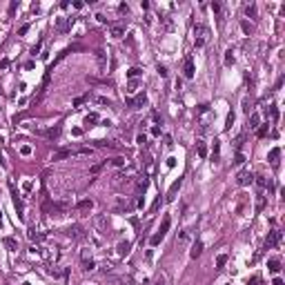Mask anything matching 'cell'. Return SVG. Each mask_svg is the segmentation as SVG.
<instances>
[{
    "label": "cell",
    "instance_id": "cell-1",
    "mask_svg": "<svg viewBox=\"0 0 285 285\" xmlns=\"http://www.w3.org/2000/svg\"><path fill=\"white\" fill-rule=\"evenodd\" d=\"M207 40H210V29L205 27V25H196L194 27V47L196 49H203L205 45H207Z\"/></svg>",
    "mask_w": 285,
    "mask_h": 285
},
{
    "label": "cell",
    "instance_id": "cell-2",
    "mask_svg": "<svg viewBox=\"0 0 285 285\" xmlns=\"http://www.w3.org/2000/svg\"><path fill=\"white\" fill-rule=\"evenodd\" d=\"M236 183H238L241 187L252 185V183H254V174H252V172H247V169H245V172H241V174H238V178H236Z\"/></svg>",
    "mask_w": 285,
    "mask_h": 285
},
{
    "label": "cell",
    "instance_id": "cell-3",
    "mask_svg": "<svg viewBox=\"0 0 285 285\" xmlns=\"http://www.w3.org/2000/svg\"><path fill=\"white\" fill-rule=\"evenodd\" d=\"M183 71H185V78H194V74H196V67H194V58H192V56H187V58H185Z\"/></svg>",
    "mask_w": 285,
    "mask_h": 285
},
{
    "label": "cell",
    "instance_id": "cell-4",
    "mask_svg": "<svg viewBox=\"0 0 285 285\" xmlns=\"http://www.w3.org/2000/svg\"><path fill=\"white\" fill-rule=\"evenodd\" d=\"M278 241H281V232H276V229H274V232H270V236L265 238V249H272Z\"/></svg>",
    "mask_w": 285,
    "mask_h": 285
},
{
    "label": "cell",
    "instance_id": "cell-5",
    "mask_svg": "<svg viewBox=\"0 0 285 285\" xmlns=\"http://www.w3.org/2000/svg\"><path fill=\"white\" fill-rule=\"evenodd\" d=\"M9 189H11V196H14V205H16V210H18L20 218H22V200H20V196H18V192H16V185L9 183Z\"/></svg>",
    "mask_w": 285,
    "mask_h": 285
},
{
    "label": "cell",
    "instance_id": "cell-6",
    "mask_svg": "<svg viewBox=\"0 0 285 285\" xmlns=\"http://www.w3.org/2000/svg\"><path fill=\"white\" fill-rule=\"evenodd\" d=\"M96 60H98L100 71H105V69H107V54H105L102 49H98V51H96Z\"/></svg>",
    "mask_w": 285,
    "mask_h": 285
},
{
    "label": "cell",
    "instance_id": "cell-7",
    "mask_svg": "<svg viewBox=\"0 0 285 285\" xmlns=\"http://www.w3.org/2000/svg\"><path fill=\"white\" fill-rule=\"evenodd\" d=\"M180 185H183V180H180V178L172 183V187H169V192H167V200H174V198H176V192L180 189Z\"/></svg>",
    "mask_w": 285,
    "mask_h": 285
},
{
    "label": "cell",
    "instance_id": "cell-8",
    "mask_svg": "<svg viewBox=\"0 0 285 285\" xmlns=\"http://www.w3.org/2000/svg\"><path fill=\"white\" fill-rule=\"evenodd\" d=\"M256 178V185H258V189H265V187H272V183L267 180V176H263V174H258V176H254Z\"/></svg>",
    "mask_w": 285,
    "mask_h": 285
},
{
    "label": "cell",
    "instance_id": "cell-9",
    "mask_svg": "<svg viewBox=\"0 0 285 285\" xmlns=\"http://www.w3.org/2000/svg\"><path fill=\"white\" fill-rule=\"evenodd\" d=\"M112 38H123L125 36V25H112Z\"/></svg>",
    "mask_w": 285,
    "mask_h": 285
},
{
    "label": "cell",
    "instance_id": "cell-10",
    "mask_svg": "<svg viewBox=\"0 0 285 285\" xmlns=\"http://www.w3.org/2000/svg\"><path fill=\"white\" fill-rule=\"evenodd\" d=\"M200 254H203V243H200V241H196V243L192 245V249H189V256H192V258H198Z\"/></svg>",
    "mask_w": 285,
    "mask_h": 285
},
{
    "label": "cell",
    "instance_id": "cell-11",
    "mask_svg": "<svg viewBox=\"0 0 285 285\" xmlns=\"http://www.w3.org/2000/svg\"><path fill=\"white\" fill-rule=\"evenodd\" d=\"M278 156H281V149H278V147H274V149L270 151V156H267V158H270V163H272V167H278Z\"/></svg>",
    "mask_w": 285,
    "mask_h": 285
},
{
    "label": "cell",
    "instance_id": "cell-12",
    "mask_svg": "<svg viewBox=\"0 0 285 285\" xmlns=\"http://www.w3.org/2000/svg\"><path fill=\"white\" fill-rule=\"evenodd\" d=\"M69 156H74L71 149H58V151L54 154V161H63V158H69Z\"/></svg>",
    "mask_w": 285,
    "mask_h": 285
},
{
    "label": "cell",
    "instance_id": "cell-13",
    "mask_svg": "<svg viewBox=\"0 0 285 285\" xmlns=\"http://www.w3.org/2000/svg\"><path fill=\"white\" fill-rule=\"evenodd\" d=\"M258 125H261V116H258V114L254 112V114L249 116V123H247V127H249V129H258Z\"/></svg>",
    "mask_w": 285,
    "mask_h": 285
},
{
    "label": "cell",
    "instance_id": "cell-14",
    "mask_svg": "<svg viewBox=\"0 0 285 285\" xmlns=\"http://www.w3.org/2000/svg\"><path fill=\"white\" fill-rule=\"evenodd\" d=\"M91 207H94V200H91V198H85V200L78 203V210H80V212H89Z\"/></svg>",
    "mask_w": 285,
    "mask_h": 285
},
{
    "label": "cell",
    "instance_id": "cell-15",
    "mask_svg": "<svg viewBox=\"0 0 285 285\" xmlns=\"http://www.w3.org/2000/svg\"><path fill=\"white\" fill-rule=\"evenodd\" d=\"M234 60H236V58H234V49H227V51H225V65L232 67V65H234Z\"/></svg>",
    "mask_w": 285,
    "mask_h": 285
},
{
    "label": "cell",
    "instance_id": "cell-16",
    "mask_svg": "<svg viewBox=\"0 0 285 285\" xmlns=\"http://www.w3.org/2000/svg\"><path fill=\"white\" fill-rule=\"evenodd\" d=\"M169 225H172V218H169V216H165V218H163V225H161V229H158V234H163V236H165V234H167V229H169Z\"/></svg>",
    "mask_w": 285,
    "mask_h": 285
},
{
    "label": "cell",
    "instance_id": "cell-17",
    "mask_svg": "<svg viewBox=\"0 0 285 285\" xmlns=\"http://www.w3.org/2000/svg\"><path fill=\"white\" fill-rule=\"evenodd\" d=\"M96 123H100V116L98 114H87L85 116V125H96Z\"/></svg>",
    "mask_w": 285,
    "mask_h": 285
},
{
    "label": "cell",
    "instance_id": "cell-18",
    "mask_svg": "<svg viewBox=\"0 0 285 285\" xmlns=\"http://www.w3.org/2000/svg\"><path fill=\"white\" fill-rule=\"evenodd\" d=\"M241 29L245 31V36H252V34H254V27H252L247 20H241Z\"/></svg>",
    "mask_w": 285,
    "mask_h": 285
},
{
    "label": "cell",
    "instance_id": "cell-19",
    "mask_svg": "<svg viewBox=\"0 0 285 285\" xmlns=\"http://www.w3.org/2000/svg\"><path fill=\"white\" fill-rule=\"evenodd\" d=\"M196 151H198V156H200V158H205V156H207V147H205V143H203V140H198V143H196Z\"/></svg>",
    "mask_w": 285,
    "mask_h": 285
},
{
    "label": "cell",
    "instance_id": "cell-20",
    "mask_svg": "<svg viewBox=\"0 0 285 285\" xmlns=\"http://www.w3.org/2000/svg\"><path fill=\"white\" fill-rule=\"evenodd\" d=\"M263 210H265V196L258 194V198H256V212H263Z\"/></svg>",
    "mask_w": 285,
    "mask_h": 285
},
{
    "label": "cell",
    "instance_id": "cell-21",
    "mask_svg": "<svg viewBox=\"0 0 285 285\" xmlns=\"http://www.w3.org/2000/svg\"><path fill=\"white\" fill-rule=\"evenodd\" d=\"M94 267H96V263L91 261V258H83V270H85V272H91Z\"/></svg>",
    "mask_w": 285,
    "mask_h": 285
},
{
    "label": "cell",
    "instance_id": "cell-22",
    "mask_svg": "<svg viewBox=\"0 0 285 285\" xmlns=\"http://www.w3.org/2000/svg\"><path fill=\"white\" fill-rule=\"evenodd\" d=\"M243 163H245V154H243V151H238V154H236V158H234V163H232V165H234V167H241Z\"/></svg>",
    "mask_w": 285,
    "mask_h": 285
},
{
    "label": "cell",
    "instance_id": "cell-23",
    "mask_svg": "<svg viewBox=\"0 0 285 285\" xmlns=\"http://www.w3.org/2000/svg\"><path fill=\"white\" fill-rule=\"evenodd\" d=\"M69 236L71 238H80L83 236V229L80 227H69Z\"/></svg>",
    "mask_w": 285,
    "mask_h": 285
},
{
    "label": "cell",
    "instance_id": "cell-24",
    "mask_svg": "<svg viewBox=\"0 0 285 285\" xmlns=\"http://www.w3.org/2000/svg\"><path fill=\"white\" fill-rule=\"evenodd\" d=\"M267 267H270V270H272V272H274V274H276V272H278V270H281V261H276V258H272V261H270V263H267Z\"/></svg>",
    "mask_w": 285,
    "mask_h": 285
},
{
    "label": "cell",
    "instance_id": "cell-25",
    "mask_svg": "<svg viewBox=\"0 0 285 285\" xmlns=\"http://www.w3.org/2000/svg\"><path fill=\"white\" fill-rule=\"evenodd\" d=\"M145 102H147V96H145V91H140V94H138V98L134 100V105H138V107H143V105H145Z\"/></svg>",
    "mask_w": 285,
    "mask_h": 285
},
{
    "label": "cell",
    "instance_id": "cell-26",
    "mask_svg": "<svg viewBox=\"0 0 285 285\" xmlns=\"http://www.w3.org/2000/svg\"><path fill=\"white\" fill-rule=\"evenodd\" d=\"M245 16H252V18H256V5H254V3L245 7Z\"/></svg>",
    "mask_w": 285,
    "mask_h": 285
},
{
    "label": "cell",
    "instance_id": "cell-27",
    "mask_svg": "<svg viewBox=\"0 0 285 285\" xmlns=\"http://www.w3.org/2000/svg\"><path fill=\"white\" fill-rule=\"evenodd\" d=\"M147 185H149V180H147V178H145V176H143V178H140V180H138V183H136V187H138V189H140V192H145V189H147Z\"/></svg>",
    "mask_w": 285,
    "mask_h": 285
},
{
    "label": "cell",
    "instance_id": "cell-28",
    "mask_svg": "<svg viewBox=\"0 0 285 285\" xmlns=\"http://www.w3.org/2000/svg\"><path fill=\"white\" fill-rule=\"evenodd\" d=\"M58 134H60L58 127H51V129H47V132H45V136H49V138H56Z\"/></svg>",
    "mask_w": 285,
    "mask_h": 285
},
{
    "label": "cell",
    "instance_id": "cell-29",
    "mask_svg": "<svg viewBox=\"0 0 285 285\" xmlns=\"http://www.w3.org/2000/svg\"><path fill=\"white\" fill-rule=\"evenodd\" d=\"M105 165H107V161H102V163H96V165L89 169V174H98V172H100L102 167H105Z\"/></svg>",
    "mask_w": 285,
    "mask_h": 285
},
{
    "label": "cell",
    "instance_id": "cell-30",
    "mask_svg": "<svg viewBox=\"0 0 285 285\" xmlns=\"http://www.w3.org/2000/svg\"><path fill=\"white\" fill-rule=\"evenodd\" d=\"M163 238H165V236H163V234H158V232H156V234H154V236L149 238V243H151V245H158V243L163 241Z\"/></svg>",
    "mask_w": 285,
    "mask_h": 285
},
{
    "label": "cell",
    "instance_id": "cell-31",
    "mask_svg": "<svg viewBox=\"0 0 285 285\" xmlns=\"http://www.w3.org/2000/svg\"><path fill=\"white\" fill-rule=\"evenodd\" d=\"M140 71H143L140 67H132V69H129V74H127V76H129V78H136V76H140Z\"/></svg>",
    "mask_w": 285,
    "mask_h": 285
},
{
    "label": "cell",
    "instance_id": "cell-32",
    "mask_svg": "<svg viewBox=\"0 0 285 285\" xmlns=\"http://www.w3.org/2000/svg\"><path fill=\"white\" fill-rule=\"evenodd\" d=\"M134 91H138V83H136V80H129V87H127V94H134Z\"/></svg>",
    "mask_w": 285,
    "mask_h": 285
},
{
    "label": "cell",
    "instance_id": "cell-33",
    "mask_svg": "<svg viewBox=\"0 0 285 285\" xmlns=\"http://www.w3.org/2000/svg\"><path fill=\"white\" fill-rule=\"evenodd\" d=\"M96 102H98V105H107V107L112 105V100H109V98H105V96H98V98H96Z\"/></svg>",
    "mask_w": 285,
    "mask_h": 285
},
{
    "label": "cell",
    "instance_id": "cell-34",
    "mask_svg": "<svg viewBox=\"0 0 285 285\" xmlns=\"http://www.w3.org/2000/svg\"><path fill=\"white\" fill-rule=\"evenodd\" d=\"M267 132H270V127H267V123H265L261 129H258V138H265V136H267Z\"/></svg>",
    "mask_w": 285,
    "mask_h": 285
},
{
    "label": "cell",
    "instance_id": "cell-35",
    "mask_svg": "<svg viewBox=\"0 0 285 285\" xmlns=\"http://www.w3.org/2000/svg\"><path fill=\"white\" fill-rule=\"evenodd\" d=\"M225 263H227V254H221V256L216 258V265H218V267H223Z\"/></svg>",
    "mask_w": 285,
    "mask_h": 285
},
{
    "label": "cell",
    "instance_id": "cell-36",
    "mask_svg": "<svg viewBox=\"0 0 285 285\" xmlns=\"http://www.w3.org/2000/svg\"><path fill=\"white\" fill-rule=\"evenodd\" d=\"M189 241V232H180V236H178V243H187Z\"/></svg>",
    "mask_w": 285,
    "mask_h": 285
},
{
    "label": "cell",
    "instance_id": "cell-37",
    "mask_svg": "<svg viewBox=\"0 0 285 285\" xmlns=\"http://www.w3.org/2000/svg\"><path fill=\"white\" fill-rule=\"evenodd\" d=\"M112 163H114V165H116V167H123V165H125V163H127V161H125V158H123V156H116V158H114V161H112Z\"/></svg>",
    "mask_w": 285,
    "mask_h": 285
},
{
    "label": "cell",
    "instance_id": "cell-38",
    "mask_svg": "<svg viewBox=\"0 0 285 285\" xmlns=\"http://www.w3.org/2000/svg\"><path fill=\"white\" fill-rule=\"evenodd\" d=\"M118 252H120V254L125 256V254L129 252V243H120V245H118Z\"/></svg>",
    "mask_w": 285,
    "mask_h": 285
},
{
    "label": "cell",
    "instance_id": "cell-39",
    "mask_svg": "<svg viewBox=\"0 0 285 285\" xmlns=\"http://www.w3.org/2000/svg\"><path fill=\"white\" fill-rule=\"evenodd\" d=\"M232 125H234V112H229V114H227V125H225V129H229Z\"/></svg>",
    "mask_w": 285,
    "mask_h": 285
},
{
    "label": "cell",
    "instance_id": "cell-40",
    "mask_svg": "<svg viewBox=\"0 0 285 285\" xmlns=\"http://www.w3.org/2000/svg\"><path fill=\"white\" fill-rule=\"evenodd\" d=\"M87 100V96H78V98H74V107H78V105H83V102Z\"/></svg>",
    "mask_w": 285,
    "mask_h": 285
},
{
    "label": "cell",
    "instance_id": "cell-41",
    "mask_svg": "<svg viewBox=\"0 0 285 285\" xmlns=\"http://www.w3.org/2000/svg\"><path fill=\"white\" fill-rule=\"evenodd\" d=\"M20 154H22V156H29V154H31V147H29V145H22V147H20Z\"/></svg>",
    "mask_w": 285,
    "mask_h": 285
},
{
    "label": "cell",
    "instance_id": "cell-42",
    "mask_svg": "<svg viewBox=\"0 0 285 285\" xmlns=\"http://www.w3.org/2000/svg\"><path fill=\"white\" fill-rule=\"evenodd\" d=\"M270 116H272V120H276V118H278V109H276V105H272V107H270Z\"/></svg>",
    "mask_w": 285,
    "mask_h": 285
},
{
    "label": "cell",
    "instance_id": "cell-43",
    "mask_svg": "<svg viewBox=\"0 0 285 285\" xmlns=\"http://www.w3.org/2000/svg\"><path fill=\"white\" fill-rule=\"evenodd\" d=\"M136 143H138V145H145V143H147V136H145V134H138V136H136Z\"/></svg>",
    "mask_w": 285,
    "mask_h": 285
},
{
    "label": "cell",
    "instance_id": "cell-44",
    "mask_svg": "<svg viewBox=\"0 0 285 285\" xmlns=\"http://www.w3.org/2000/svg\"><path fill=\"white\" fill-rule=\"evenodd\" d=\"M5 245H7V247H11V249H16V247H18L14 238H5Z\"/></svg>",
    "mask_w": 285,
    "mask_h": 285
},
{
    "label": "cell",
    "instance_id": "cell-45",
    "mask_svg": "<svg viewBox=\"0 0 285 285\" xmlns=\"http://www.w3.org/2000/svg\"><path fill=\"white\" fill-rule=\"evenodd\" d=\"M7 67H9V58H3L0 60V69H7Z\"/></svg>",
    "mask_w": 285,
    "mask_h": 285
},
{
    "label": "cell",
    "instance_id": "cell-46",
    "mask_svg": "<svg viewBox=\"0 0 285 285\" xmlns=\"http://www.w3.org/2000/svg\"><path fill=\"white\" fill-rule=\"evenodd\" d=\"M29 238H31V241H34V238H40V234H38L36 229H29Z\"/></svg>",
    "mask_w": 285,
    "mask_h": 285
},
{
    "label": "cell",
    "instance_id": "cell-47",
    "mask_svg": "<svg viewBox=\"0 0 285 285\" xmlns=\"http://www.w3.org/2000/svg\"><path fill=\"white\" fill-rule=\"evenodd\" d=\"M151 134H154V136H161V127L154 125V127H151Z\"/></svg>",
    "mask_w": 285,
    "mask_h": 285
},
{
    "label": "cell",
    "instance_id": "cell-48",
    "mask_svg": "<svg viewBox=\"0 0 285 285\" xmlns=\"http://www.w3.org/2000/svg\"><path fill=\"white\" fill-rule=\"evenodd\" d=\"M118 11H120V14H127V11H129V7L123 3V5H118Z\"/></svg>",
    "mask_w": 285,
    "mask_h": 285
},
{
    "label": "cell",
    "instance_id": "cell-49",
    "mask_svg": "<svg viewBox=\"0 0 285 285\" xmlns=\"http://www.w3.org/2000/svg\"><path fill=\"white\" fill-rule=\"evenodd\" d=\"M243 112H249V98L243 100Z\"/></svg>",
    "mask_w": 285,
    "mask_h": 285
},
{
    "label": "cell",
    "instance_id": "cell-50",
    "mask_svg": "<svg viewBox=\"0 0 285 285\" xmlns=\"http://www.w3.org/2000/svg\"><path fill=\"white\" fill-rule=\"evenodd\" d=\"M158 74H161V76H163V78H165V76H167V69H165V67H163V65H158Z\"/></svg>",
    "mask_w": 285,
    "mask_h": 285
},
{
    "label": "cell",
    "instance_id": "cell-51",
    "mask_svg": "<svg viewBox=\"0 0 285 285\" xmlns=\"http://www.w3.org/2000/svg\"><path fill=\"white\" fill-rule=\"evenodd\" d=\"M27 31H29V25H22V27H20V31H18V34L22 36V34H27Z\"/></svg>",
    "mask_w": 285,
    "mask_h": 285
},
{
    "label": "cell",
    "instance_id": "cell-52",
    "mask_svg": "<svg viewBox=\"0 0 285 285\" xmlns=\"http://www.w3.org/2000/svg\"><path fill=\"white\" fill-rule=\"evenodd\" d=\"M212 11L218 14V11H221V5H218V3H212Z\"/></svg>",
    "mask_w": 285,
    "mask_h": 285
},
{
    "label": "cell",
    "instance_id": "cell-53",
    "mask_svg": "<svg viewBox=\"0 0 285 285\" xmlns=\"http://www.w3.org/2000/svg\"><path fill=\"white\" fill-rule=\"evenodd\" d=\"M154 120H156V123H163V118H161V114H158V112H154Z\"/></svg>",
    "mask_w": 285,
    "mask_h": 285
},
{
    "label": "cell",
    "instance_id": "cell-54",
    "mask_svg": "<svg viewBox=\"0 0 285 285\" xmlns=\"http://www.w3.org/2000/svg\"><path fill=\"white\" fill-rule=\"evenodd\" d=\"M176 165V158H167V167H174Z\"/></svg>",
    "mask_w": 285,
    "mask_h": 285
},
{
    "label": "cell",
    "instance_id": "cell-55",
    "mask_svg": "<svg viewBox=\"0 0 285 285\" xmlns=\"http://www.w3.org/2000/svg\"><path fill=\"white\" fill-rule=\"evenodd\" d=\"M154 285H165V278H163V276H161V278H156V283H154Z\"/></svg>",
    "mask_w": 285,
    "mask_h": 285
},
{
    "label": "cell",
    "instance_id": "cell-56",
    "mask_svg": "<svg viewBox=\"0 0 285 285\" xmlns=\"http://www.w3.org/2000/svg\"><path fill=\"white\" fill-rule=\"evenodd\" d=\"M274 285H283V281L281 278H274Z\"/></svg>",
    "mask_w": 285,
    "mask_h": 285
},
{
    "label": "cell",
    "instance_id": "cell-57",
    "mask_svg": "<svg viewBox=\"0 0 285 285\" xmlns=\"http://www.w3.org/2000/svg\"><path fill=\"white\" fill-rule=\"evenodd\" d=\"M0 223H3V214H0Z\"/></svg>",
    "mask_w": 285,
    "mask_h": 285
}]
</instances>
